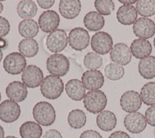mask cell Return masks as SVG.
Wrapping results in <instances>:
<instances>
[{"label": "cell", "mask_w": 155, "mask_h": 138, "mask_svg": "<svg viewBox=\"0 0 155 138\" xmlns=\"http://www.w3.org/2000/svg\"><path fill=\"white\" fill-rule=\"evenodd\" d=\"M40 86L41 92L44 97L54 100L59 97L63 92L64 84L59 77L48 75L43 79Z\"/></svg>", "instance_id": "6da1fadb"}, {"label": "cell", "mask_w": 155, "mask_h": 138, "mask_svg": "<svg viewBox=\"0 0 155 138\" xmlns=\"http://www.w3.org/2000/svg\"><path fill=\"white\" fill-rule=\"evenodd\" d=\"M33 116L39 124L48 126L51 125L56 120V111L51 103L42 101L38 102L33 108Z\"/></svg>", "instance_id": "7a4b0ae2"}, {"label": "cell", "mask_w": 155, "mask_h": 138, "mask_svg": "<svg viewBox=\"0 0 155 138\" xmlns=\"http://www.w3.org/2000/svg\"><path fill=\"white\" fill-rule=\"evenodd\" d=\"M85 108L90 112L96 114L102 112L107 106V98L105 93L101 90L88 91L83 100Z\"/></svg>", "instance_id": "3957f363"}, {"label": "cell", "mask_w": 155, "mask_h": 138, "mask_svg": "<svg viewBox=\"0 0 155 138\" xmlns=\"http://www.w3.org/2000/svg\"><path fill=\"white\" fill-rule=\"evenodd\" d=\"M46 67L48 72L52 75L63 77L69 71L70 61L63 54L54 53L47 58Z\"/></svg>", "instance_id": "277c9868"}, {"label": "cell", "mask_w": 155, "mask_h": 138, "mask_svg": "<svg viewBox=\"0 0 155 138\" xmlns=\"http://www.w3.org/2000/svg\"><path fill=\"white\" fill-rule=\"evenodd\" d=\"M27 66L25 57L18 52H12L8 54L4 60L3 67L11 75H18L23 72Z\"/></svg>", "instance_id": "5b68a950"}, {"label": "cell", "mask_w": 155, "mask_h": 138, "mask_svg": "<svg viewBox=\"0 0 155 138\" xmlns=\"http://www.w3.org/2000/svg\"><path fill=\"white\" fill-rule=\"evenodd\" d=\"M70 46L75 50L82 51L88 47L90 43V35L82 27H75L70 30L68 36Z\"/></svg>", "instance_id": "8992f818"}, {"label": "cell", "mask_w": 155, "mask_h": 138, "mask_svg": "<svg viewBox=\"0 0 155 138\" xmlns=\"http://www.w3.org/2000/svg\"><path fill=\"white\" fill-rule=\"evenodd\" d=\"M113 44L112 37L105 32H96L91 39L92 50L99 55H105L110 52L113 47Z\"/></svg>", "instance_id": "52a82bcc"}, {"label": "cell", "mask_w": 155, "mask_h": 138, "mask_svg": "<svg viewBox=\"0 0 155 138\" xmlns=\"http://www.w3.org/2000/svg\"><path fill=\"white\" fill-rule=\"evenodd\" d=\"M68 37L66 32L62 29H56L50 33L46 40L47 49L55 53L61 52L67 47Z\"/></svg>", "instance_id": "ba28073f"}, {"label": "cell", "mask_w": 155, "mask_h": 138, "mask_svg": "<svg viewBox=\"0 0 155 138\" xmlns=\"http://www.w3.org/2000/svg\"><path fill=\"white\" fill-rule=\"evenodd\" d=\"M44 74L42 70L35 65H28L23 71L21 80L26 87L35 88L42 83Z\"/></svg>", "instance_id": "9c48e42d"}, {"label": "cell", "mask_w": 155, "mask_h": 138, "mask_svg": "<svg viewBox=\"0 0 155 138\" xmlns=\"http://www.w3.org/2000/svg\"><path fill=\"white\" fill-rule=\"evenodd\" d=\"M21 114L19 105L11 100L0 103V119L5 123H12L18 119Z\"/></svg>", "instance_id": "30bf717a"}, {"label": "cell", "mask_w": 155, "mask_h": 138, "mask_svg": "<svg viewBox=\"0 0 155 138\" xmlns=\"http://www.w3.org/2000/svg\"><path fill=\"white\" fill-rule=\"evenodd\" d=\"M134 35L141 39H149L153 37L155 33V24L150 18H139L133 26Z\"/></svg>", "instance_id": "8fae6325"}, {"label": "cell", "mask_w": 155, "mask_h": 138, "mask_svg": "<svg viewBox=\"0 0 155 138\" xmlns=\"http://www.w3.org/2000/svg\"><path fill=\"white\" fill-rule=\"evenodd\" d=\"M145 116L139 112H130L124 118V124L126 129L133 134L142 132L147 126Z\"/></svg>", "instance_id": "7c38bea8"}, {"label": "cell", "mask_w": 155, "mask_h": 138, "mask_svg": "<svg viewBox=\"0 0 155 138\" xmlns=\"http://www.w3.org/2000/svg\"><path fill=\"white\" fill-rule=\"evenodd\" d=\"M142 105V99L140 94L135 91L125 92L120 97V106L127 112H136Z\"/></svg>", "instance_id": "4fadbf2b"}, {"label": "cell", "mask_w": 155, "mask_h": 138, "mask_svg": "<svg viewBox=\"0 0 155 138\" xmlns=\"http://www.w3.org/2000/svg\"><path fill=\"white\" fill-rule=\"evenodd\" d=\"M112 61L120 66L128 64L131 60V52L128 46L123 43H116L110 52Z\"/></svg>", "instance_id": "5bb4252c"}, {"label": "cell", "mask_w": 155, "mask_h": 138, "mask_svg": "<svg viewBox=\"0 0 155 138\" xmlns=\"http://www.w3.org/2000/svg\"><path fill=\"white\" fill-rule=\"evenodd\" d=\"M60 18L54 10L43 12L38 19V24L41 30L45 33H51L59 26Z\"/></svg>", "instance_id": "9a60e30c"}, {"label": "cell", "mask_w": 155, "mask_h": 138, "mask_svg": "<svg viewBox=\"0 0 155 138\" xmlns=\"http://www.w3.org/2000/svg\"><path fill=\"white\" fill-rule=\"evenodd\" d=\"M82 83L88 90H97L102 88L104 83V77L98 70H87L83 73Z\"/></svg>", "instance_id": "2e32d148"}, {"label": "cell", "mask_w": 155, "mask_h": 138, "mask_svg": "<svg viewBox=\"0 0 155 138\" xmlns=\"http://www.w3.org/2000/svg\"><path fill=\"white\" fill-rule=\"evenodd\" d=\"M81 9L79 0H61L59 4V12L65 19H71L76 18Z\"/></svg>", "instance_id": "e0dca14e"}, {"label": "cell", "mask_w": 155, "mask_h": 138, "mask_svg": "<svg viewBox=\"0 0 155 138\" xmlns=\"http://www.w3.org/2000/svg\"><path fill=\"white\" fill-rule=\"evenodd\" d=\"M7 96L15 102H21L27 96L28 91L25 85L19 81L10 83L5 89Z\"/></svg>", "instance_id": "ac0fdd59"}, {"label": "cell", "mask_w": 155, "mask_h": 138, "mask_svg": "<svg viewBox=\"0 0 155 138\" xmlns=\"http://www.w3.org/2000/svg\"><path fill=\"white\" fill-rule=\"evenodd\" d=\"M130 50L136 58L142 60L150 55L152 51V46L148 40L138 38L134 40L131 43Z\"/></svg>", "instance_id": "d6986e66"}, {"label": "cell", "mask_w": 155, "mask_h": 138, "mask_svg": "<svg viewBox=\"0 0 155 138\" xmlns=\"http://www.w3.org/2000/svg\"><path fill=\"white\" fill-rule=\"evenodd\" d=\"M137 18L136 9L131 5H123L119 7L116 13V18L119 22L125 26L134 24Z\"/></svg>", "instance_id": "ffe728a7"}, {"label": "cell", "mask_w": 155, "mask_h": 138, "mask_svg": "<svg viewBox=\"0 0 155 138\" xmlns=\"http://www.w3.org/2000/svg\"><path fill=\"white\" fill-rule=\"evenodd\" d=\"M65 89L68 97L74 101H80L85 95V87L82 83L78 79H71L68 81Z\"/></svg>", "instance_id": "44dd1931"}, {"label": "cell", "mask_w": 155, "mask_h": 138, "mask_svg": "<svg viewBox=\"0 0 155 138\" xmlns=\"http://www.w3.org/2000/svg\"><path fill=\"white\" fill-rule=\"evenodd\" d=\"M96 124L101 130L110 131L115 128L117 118L113 112L108 110L102 111L96 117Z\"/></svg>", "instance_id": "7402d4cb"}, {"label": "cell", "mask_w": 155, "mask_h": 138, "mask_svg": "<svg viewBox=\"0 0 155 138\" xmlns=\"http://www.w3.org/2000/svg\"><path fill=\"white\" fill-rule=\"evenodd\" d=\"M85 27L91 32H96L101 30L105 24L104 18L99 13L91 11L87 13L84 18Z\"/></svg>", "instance_id": "603a6c76"}, {"label": "cell", "mask_w": 155, "mask_h": 138, "mask_svg": "<svg viewBox=\"0 0 155 138\" xmlns=\"http://www.w3.org/2000/svg\"><path fill=\"white\" fill-rule=\"evenodd\" d=\"M19 134L22 138H40L42 134V129L39 123L27 121L21 125Z\"/></svg>", "instance_id": "cb8c5ba5"}, {"label": "cell", "mask_w": 155, "mask_h": 138, "mask_svg": "<svg viewBox=\"0 0 155 138\" xmlns=\"http://www.w3.org/2000/svg\"><path fill=\"white\" fill-rule=\"evenodd\" d=\"M138 71L140 75L147 80L155 77V57L148 56L144 58L139 63Z\"/></svg>", "instance_id": "d4e9b609"}, {"label": "cell", "mask_w": 155, "mask_h": 138, "mask_svg": "<svg viewBox=\"0 0 155 138\" xmlns=\"http://www.w3.org/2000/svg\"><path fill=\"white\" fill-rule=\"evenodd\" d=\"M18 31L22 37L32 38L35 37L38 33L39 27L34 19H24L18 25Z\"/></svg>", "instance_id": "484cf974"}, {"label": "cell", "mask_w": 155, "mask_h": 138, "mask_svg": "<svg viewBox=\"0 0 155 138\" xmlns=\"http://www.w3.org/2000/svg\"><path fill=\"white\" fill-rule=\"evenodd\" d=\"M17 13L21 18H33L37 13L38 7L33 1L22 0L19 1L16 7Z\"/></svg>", "instance_id": "4316f807"}, {"label": "cell", "mask_w": 155, "mask_h": 138, "mask_svg": "<svg viewBox=\"0 0 155 138\" xmlns=\"http://www.w3.org/2000/svg\"><path fill=\"white\" fill-rule=\"evenodd\" d=\"M18 50L21 55L27 58L33 57L39 51V45L36 40L33 38L22 40L18 44Z\"/></svg>", "instance_id": "83f0119b"}, {"label": "cell", "mask_w": 155, "mask_h": 138, "mask_svg": "<svg viewBox=\"0 0 155 138\" xmlns=\"http://www.w3.org/2000/svg\"><path fill=\"white\" fill-rule=\"evenodd\" d=\"M68 125L74 129H80L86 123L87 117L85 112L79 109L71 110L67 118Z\"/></svg>", "instance_id": "f1b7e54d"}, {"label": "cell", "mask_w": 155, "mask_h": 138, "mask_svg": "<svg viewBox=\"0 0 155 138\" xmlns=\"http://www.w3.org/2000/svg\"><path fill=\"white\" fill-rule=\"evenodd\" d=\"M137 12L142 16L150 17L155 14V0H139L136 3Z\"/></svg>", "instance_id": "f546056e"}, {"label": "cell", "mask_w": 155, "mask_h": 138, "mask_svg": "<svg viewBox=\"0 0 155 138\" xmlns=\"http://www.w3.org/2000/svg\"><path fill=\"white\" fill-rule=\"evenodd\" d=\"M140 95L142 101L146 105H155V82L145 84L140 90Z\"/></svg>", "instance_id": "4dcf8cb0"}, {"label": "cell", "mask_w": 155, "mask_h": 138, "mask_svg": "<svg viewBox=\"0 0 155 138\" xmlns=\"http://www.w3.org/2000/svg\"><path fill=\"white\" fill-rule=\"evenodd\" d=\"M102 63L103 59L102 57L94 52L87 53L84 58V64L85 67L91 70H96L100 68Z\"/></svg>", "instance_id": "1f68e13d"}, {"label": "cell", "mask_w": 155, "mask_h": 138, "mask_svg": "<svg viewBox=\"0 0 155 138\" xmlns=\"http://www.w3.org/2000/svg\"><path fill=\"white\" fill-rule=\"evenodd\" d=\"M105 75L110 80L116 81L123 77L124 68L116 63H109L104 69Z\"/></svg>", "instance_id": "d6a6232c"}, {"label": "cell", "mask_w": 155, "mask_h": 138, "mask_svg": "<svg viewBox=\"0 0 155 138\" xmlns=\"http://www.w3.org/2000/svg\"><path fill=\"white\" fill-rule=\"evenodd\" d=\"M94 5L101 15H109L114 10V4L111 0H96Z\"/></svg>", "instance_id": "836d02e7"}, {"label": "cell", "mask_w": 155, "mask_h": 138, "mask_svg": "<svg viewBox=\"0 0 155 138\" xmlns=\"http://www.w3.org/2000/svg\"><path fill=\"white\" fill-rule=\"evenodd\" d=\"M10 25L8 21L0 16V38L5 36L10 32Z\"/></svg>", "instance_id": "e575fe53"}, {"label": "cell", "mask_w": 155, "mask_h": 138, "mask_svg": "<svg viewBox=\"0 0 155 138\" xmlns=\"http://www.w3.org/2000/svg\"><path fill=\"white\" fill-rule=\"evenodd\" d=\"M147 122L152 126H155V105L149 107L145 112Z\"/></svg>", "instance_id": "d590c367"}, {"label": "cell", "mask_w": 155, "mask_h": 138, "mask_svg": "<svg viewBox=\"0 0 155 138\" xmlns=\"http://www.w3.org/2000/svg\"><path fill=\"white\" fill-rule=\"evenodd\" d=\"M79 138H102V137L97 131L93 129H88L82 132Z\"/></svg>", "instance_id": "8d00e7d4"}, {"label": "cell", "mask_w": 155, "mask_h": 138, "mask_svg": "<svg viewBox=\"0 0 155 138\" xmlns=\"http://www.w3.org/2000/svg\"><path fill=\"white\" fill-rule=\"evenodd\" d=\"M42 138H62V136L59 131L51 129L45 133Z\"/></svg>", "instance_id": "74e56055"}, {"label": "cell", "mask_w": 155, "mask_h": 138, "mask_svg": "<svg viewBox=\"0 0 155 138\" xmlns=\"http://www.w3.org/2000/svg\"><path fill=\"white\" fill-rule=\"evenodd\" d=\"M37 2L42 9H47L51 7L53 5L54 3V0H38Z\"/></svg>", "instance_id": "f35d334b"}, {"label": "cell", "mask_w": 155, "mask_h": 138, "mask_svg": "<svg viewBox=\"0 0 155 138\" xmlns=\"http://www.w3.org/2000/svg\"><path fill=\"white\" fill-rule=\"evenodd\" d=\"M108 138H130V136L122 131H117L111 133Z\"/></svg>", "instance_id": "ab89813d"}, {"label": "cell", "mask_w": 155, "mask_h": 138, "mask_svg": "<svg viewBox=\"0 0 155 138\" xmlns=\"http://www.w3.org/2000/svg\"><path fill=\"white\" fill-rule=\"evenodd\" d=\"M7 41L3 38H0V49H5L7 47Z\"/></svg>", "instance_id": "60d3db41"}, {"label": "cell", "mask_w": 155, "mask_h": 138, "mask_svg": "<svg viewBox=\"0 0 155 138\" xmlns=\"http://www.w3.org/2000/svg\"><path fill=\"white\" fill-rule=\"evenodd\" d=\"M119 2L122 4H124V5H131V4L136 3L137 1H136V0H133V1H132V0H119Z\"/></svg>", "instance_id": "b9f144b4"}, {"label": "cell", "mask_w": 155, "mask_h": 138, "mask_svg": "<svg viewBox=\"0 0 155 138\" xmlns=\"http://www.w3.org/2000/svg\"><path fill=\"white\" fill-rule=\"evenodd\" d=\"M4 128L0 125V138H4Z\"/></svg>", "instance_id": "7bdbcfd3"}, {"label": "cell", "mask_w": 155, "mask_h": 138, "mask_svg": "<svg viewBox=\"0 0 155 138\" xmlns=\"http://www.w3.org/2000/svg\"><path fill=\"white\" fill-rule=\"evenodd\" d=\"M3 7H4V6H3L2 3L1 2H0V13H1V12H2Z\"/></svg>", "instance_id": "ee69618b"}, {"label": "cell", "mask_w": 155, "mask_h": 138, "mask_svg": "<svg viewBox=\"0 0 155 138\" xmlns=\"http://www.w3.org/2000/svg\"><path fill=\"white\" fill-rule=\"evenodd\" d=\"M2 57H3V53H2L1 49H0V62L1 61V60L2 59Z\"/></svg>", "instance_id": "f6af8a7d"}, {"label": "cell", "mask_w": 155, "mask_h": 138, "mask_svg": "<svg viewBox=\"0 0 155 138\" xmlns=\"http://www.w3.org/2000/svg\"><path fill=\"white\" fill-rule=\"evenodd\" d=\"M5 138H17V137H16L15 136H8L5 137Z\"/></svg>", "instance_id": "bcb514c9"}, {"label": "cell", "mask_w": 155, "mask_h": 138, "mask_svg": "<svg viewBox=\"0 0 155 138\" xmlns=\"http://www.w3.org/2000/svg\"><path fill=\"white\" fill-rule=\"evenodd\" d=\"M153 44H154V47H155V37H154V40H153Z\"/></svg>", "instance_id": "7dc6e473"}, {"label": "cell", "mask_w": 155, "mask_h": 138, "mask_svg": "<svg viewBox=\"0 0 155 138\" xmlns=\"http://www.w3.org/2000/svg\"><path fill=\"white\" fill-rule=\"evenodd\" d=\"M1 92H0V102H1Z\"/></svg>", "instance_id": "c3c4849f"}, {"label": "cell", "mask_w": 155, "mask_h": 138, "mask_svg": "<svg viewBox=\"0 0 155 138\" xmlns=\"http://www.w3.org/2000/svg\"><path fill=\"white\" fill-rule=\"evenodd\" d=\"M154 133H155V130H154Z\"/></svg>", "instance_id": "681fc988"}, {"label": "cell", "mask_w": 155, "mask_h": 138, "mask_svg": "<svg viewBox=\"0 0 155 138\" xmlns=\"http://www.w3.org/2000/svg\"><path fill=\"white\" fill-rule=\"evenodd\" d=\"M154 20H155V18H154Z\"/></svg>", "instance_id": "f907efd6"}]
</instances>
